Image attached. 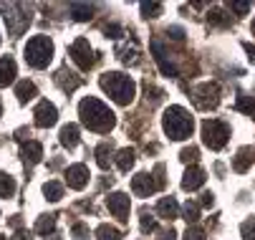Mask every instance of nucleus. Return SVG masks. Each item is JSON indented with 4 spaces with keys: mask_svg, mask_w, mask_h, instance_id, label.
I'll return each instance as SVG.
<instances>
[{
    "mask_svg": "<svg viewBox=\"0 0 255 240\" xmlns=\"http://www.w3.org/2000/svg\"><path fill=\"white\" fill-rule=\"evenodd\" d=\"M228 136H230V129H228V124H223V121L207 119V121L202 124V142H205L210 149H223L225 142H228Z\"/></svg>",
    "mask_w": 255,
    "mask_h": 240,
    "instance_id": "423d86ee",
    "label": "nucleus"
},
{
    "mask_svg": "<svg viewBox=\"0 0 255 240\" xmlns=\"http://www.w3.org/2000/svg\"><path fill=\"white\" fill-rule=\"evenodd\" d=\"M43 192H46V197H48L51 202H58V200L63 197V187H61L58 182H46V185H43Z\"/></svg>",
    "mask_w": 255,
    "mask_h": 240,
    "instance_id": "393cba45",
    "label": "nucleus"
},
{
    "mask_svg": "<svg viewBox=\"0 0 255 240\" xmlns=\"http://www.w3.org/2000/svg\"><path fill=\"white\" fill-rule=\"evenodd\" d=\"M243 233H245V240H255V220L245 223L243 225Z\"/></svg>",
    "mask_w": 255,
    "mask_h": 240,
    "instance_id": "2f4dec72",
    "label": "nucleus"
},
{
    "mask_svg": "<svg viewBox=\"0 0 255 240\" xmlns=\"http://www.w3.org/2000/svg\"><path fill=\"white\" fill-rule=\"evenodd\" d=\"M101 89L112 96L117 104H131V99H134V91H136V86H134V81L129 79V76H124V74H104L101 76Z\"/></svg>",
    "mask_w": 255,
    "mask_h": 240,
    "instance_id": "7ed1b4c3",
    "label": "nucleus"
},
{
    "mask_svg": "<svg viewBox=\"0 0 255 240\" xmlns=\"http://www.w3.org/2000/svg\"><path fill=\"white\" fill-rule=\"evenodd\" d=\"M58 139H61V144H63V147L74 149V147L79 144V126H76V124H66V126H61Z\"/></svg>",
    "mask_w": 255,
    "mask_h": 240,
    "instance_id": "2eb2a0df",
    "label": "nucleus"
},
{
    "mask_svg": "<svg viewBox=\"0 0 255 240\" xmlns=\"http://www.w3.org/2000/svg\"><path fill=\"white\" fill-rule=\"evenodd\" d=\"M96 162H99L101 169H109V162H112V147L101 144V147L96 149Z\"/></svg>",
    "mask_w": 255,
    "mask_h": 240,
    "instance_id": "b1692460",
    "label": "nucleus"
},
{
    "mask_svg": "<svg viewBox=\"0 0 255 240\" xmlns=\"http://www.w3.org/2000/svg\"><path fill=\"white\" fill-rule=\"evenodd\" d=\"M96 238H99V240H122V233H119L117 228H112V225H99Z\"/></svg>",
    "mask_w": 255,
    "mask_h": 240,
    "instance_id": "5701e85b",
    "label": "nucleus"
},
{
    "mask_svg": "<svg viewBox=\"0 0 255 240\" xmlns=\"http://www.w3.org/2000/svg\"><path fill=\"white\" fill-rule=\"evenodd\" d=\"M15 76H18L15 61H13L10 56H3V58H0V89L8 86V84H13V81H15Z\"/></svg>",
    "mask_w": 255,
    "mask_h": 240,
    "instance_id": "ddd939ff",
    "label": "nucleus"
},
{
    "mask_svg": "<svg viewBox=\"0 0 255 240\" xmlns=\"http://www.w3.org/2000/svg\"><path fill=\"white\" fill-rule=\"evenodd\" d=\"M106 205H109V213H112L114 218H119L122 223L129 220V195L114 192V195L106 197Z\"/></svg>",
    "mask_w": 255,
    "mask_h": 240,
    "instance_id": "1a4fd4ad",
    "label": "nucleus"
},
{
    "mask_svg": "<svg viewBox=\"0 0 255 240\" xmlns=\"http://www.w3.org/2000/svg\"><path fill=\"white\" fill-rule=\"evenodd\" d=\"M71 15H74V20H89L94 15V5H89V3H71Z\"/></svg>",
    "mask_w": 255,
    "mask_h": 240,
    "instance_id": "aec40b11",
    "label": "nucleus"
},
{
    "mask_svg": "<svg viewBox=\"0 0 255 240\" xmlns=\"http://www.w3.org/2000/svg\"><path fill=\"white\" fill-rule=\"evenodd\" d=\"M195 157H197V149H195V147L182 149V159H185V162H195Z\"/></svg>",
    "mask_w": 255,
    "mask_h": 240,
    "instance_id": "473e14b6",
    "label": "nucleus"
},
{
    "mask_svg": "<svg viewBox=\"0 0 255 240\" xmlns=\"http://www.w3.org/2000/svg\"><path fill=\"white\" fill-rule=\"evenodd\" d=\"M13 240H28V238H25V235H23V233H18V235H15V238H13Z\"/></svg>",
    "mask_w": 255,
    "mask_h": 240,
    "instance_id": "58836bf2",
    "label": "nucleus"
},
{
    "mask_svg": "<svg viewBox=\"0 0 255 240\" xmlns=\"http://www.w3.org/2000/svg\"><path fill=\"white\" fill-rule=\"evenodd\" d=\"M3 13H5V25H8L10 36H20V33L28 28V23H30V10H25L20 3L3 5Z\"/></svg>",
    "mask_w": 255,
    "mask_h": 240,
    "instance_id": "0eeeda50",
    "label": "nucleus"
},
{
    "mask_svg": "<svg viewBox=\"0 0 255 240\" xmlns=\"http://www.w3.org/2000/svg\"><path fill=\"white\" fill-rule=\"evenodd\" d=\"M238 13H245V10H250V3H230Z\"/></svg>",
    "mask_w": 255,
    "mask_h": 240,
    "instance_id": "f704fd0d",
    "label": "nucleus"
},
{
    "mask_svg": "<svg viewBox=\"0 0 255 240\" xmlns=\"http://www.w3.org/2000/svg\"><path fill=\"white\" fill-rule=\"evenodd\" d=\"M15 195V180L5 172H0V197H13Z\"/></svg>",
    "mask_w": 255,
    "mask_h": 240,
    "instance_id": "412c9836",
    "label": "nucleus"
},
{
    "mask_svg": "<svg viewBox=\"0 0 255 240\" xmlns=\"http://www.w3.org/2000/svg\"><path fill=\"white\" fill-rule=\"evenodd\" d=\"M162 124H164V131L169 134V139H177V142L187 139V136L192 134V129H195V121H192L190 112L182 109V107H169L164 112Z\"/></svg>",
    "mask_w": 255,
    "mask_h": 240,
    "instance_id": "f03ea898",
    "label": "nucleus"
},
{
    "mask_svg": "<svg viewBox=\"0 0 255 240\" xmlns=\"http://www.w3.org/2000/svg\"><path fill=\"white\" fill-rule=\"evenodd\" d=\"M202 205H212V195H205L202 197Z\"/></svg>",
    "mask_w": 255,
    "mask_h": 240,
    "instance_id": "e433bc0d",
    "label": "nucleus"
},
{
    "mask_svg": "<svg viewBox=\"0 0 255 240\" xmlns=\"http://www.w3.org/2000/svg\"><path fill=\"white\" fill-rule=\"evenodd\" d=\"M185 220H187V223H195V220H197V205H195V202H187V205H185Z\"/></svg>",
    "mask_w": 255,
    "mask_h": 240,
    "instance_id": "c756f323",
    "label": "nucleus"
},
{
    "mask_svg": "<svg viewBox=\"0 0 255 240\" xmlns=\"http://www.w3.org/2000/svg\"><path fill=\"white\" fill-rule=\"evenodd\" d=\"M0 114H3V104H0Z\"/></svg>",
    "mask_w": 255,
    "mask_h": 240,
    "instance_id": "ea45409f",
    "label": "nucleus"
},
{
    "mask_svg": "<svg viewBox=\"0 0 255 240\" xmlns=\"http://www.w3.org/2000/svg\"><path fill=\"white\" fill-rule=\"evenodd\" d=\"M202 185H205V172L200 167H190L185 172V180H182V187H185V190H197Z\"/></svg>",
    "mask_w": 255,
    "mask_h": 240,
    "instance_id": "4468645a",
    "label": "nucleus"
},
{
    "mask_svg": "<svg viewBox=\"0 0 255 240\" xmlns=\"http://www.w3.org/2000/svg\"><path fill=\"white\" fill-rule=\"evenodd\" d=\"M131 164H134V149H122L117 154V167L122 169V172H129Z\"/></svg>",
    "mask_w": 255,
    "mask_h": 240,
    "instance_id": "4be33fe9",
    "label": "nucleus"
},
{
    "mask_svg": "<svg viewBox=\"0 0 255 240\" xmlns=\"http://www.w3.org/2000/svg\"><path fill=\"white\" fill-rule=\"evenodd\" d=\"M159 240H174V230H172V228H169V233H164V235H162V238H159Z\"/></svg>",
    "mask_w": 255,
    "mask_h": 240,
    "instance_id": "c9c22d12",
    "label": "nucleus"
},
{
    "mask_svg": "<svg viewBox=\"0 0 255 240\" xmlns=\"http://www.w3.org/2000/svg\"><path fill=\"white\" fill-rule=\"evenodd\" d=\"M71 58L76 61V66L79 68H84V71H89V68L94 66V51H91V46H89V41L86 38H79V41H74L71 43Z\"/></svg>",
    "mask_w": 255,
    "mask_h": 240,
    "instance_id": "6e6552de",
    "label": "nucleus"
},
{
    "mask_svg": "<svg viewBox=\"0 0 255 240\" xmlns=\"http://www.w3.org/2000/svg\"><path fill=\"white\" fill-rule=\"evenodd\" d=\"M35 94V84L33 81H18V86H15V96H18V101L20 104H25V101H30Z\"/></svg>",
    "mask_w": 255,
    "mask_h": 240,
    "instance_id": "a211bd4d",
    "label": "nucleus"
},
{
    "mask_svg": "<svg viewBox=\"0 0 255 240\" xmlns=\"http://www.w3.org/2000/svg\"><path fill=\"white\" fill-rule=\"evenodd\" d=\"M74 235H76V240H86V235H89V233H86V228H84V225H76V228H74Z\"/></svg>",
    "mask_w": 255,
    "mask_h": 240,
    "instance_id": "72a5a7b5",
    "label": "nucleus"
},
{
    "mask_svg": "<svg viewBox=\"0 0 255 240\" xmlns=\"http://www.w3.org/2000/svg\"><path fill=\"white\" fill-rule=\"evenodd\" d=\"M33 117H35V126H41V129H48L58 121V112H56V107L51 104V101H41V104L35 107Z\"/></svg>",
    "mask_w": 255,
    "mask_h": 240,
    "instance_id": "9d476101",
    "label": "nucleus"
},
{
    "mask_svg": "<svg viewBox=\"0 0 255 240\" xmlns=\"http://www.w3.org/2000/svg\"><path fill=\"white\" fill-rule=\"evenodd\" d=\"M157 213H159V218H164V220H172V218H177V202H174L172 197H164V200H159V205H157Z\"/></svg>",
    "mask_w": 255,
    "mask_h": 240,
    "instance_id": "6ab92c4d",
    "label": "nucleus"
},
{
    "mask_svg": "<svg viewBox=\"0 0 255 240\" xmlns=\"http://www.w3.org/2000/svg\"><path fill=\"white\" fill-rule=\"evenodd\" d=\"M154 228H157V220H154L149 213H141V230H144V233H152Z\"/></svg>",
    "mask_w": 255,
    "mask_h": 240,
    "instance_id": "c85d7f7f",
    "label": "nucleus"
},
{
    "mask_svg": "<svg viewBox=\"0 0 255 240\" xmlns=\"http://www.w3.org/2000/svg\"><path fill=\"white\" fill-rule=\"evenodd\" d=\"M253 159H255V154H253V149H250V147L240 149V152H238V157H235V162H233L235 172H245V169L253 164Z\"/></svg>",
    "mask_w": 255,
    "mask_h": 240,
    "instance_id": "f3484780",
    "label": "nucleus"
},
{
    "mask_svg": "<svg viewBox=\"0 0 255 240\" xmlns=\"http://www.w3.org/2000/svg\"><path fill=\"white\" fill-rule=\"evenodd\" d=\"M66 182L71 190H84L86 182H89V169L86 164H71L66 169Z\"/></svg>",
    "mask_w": 255,
    "mask_h": 240,
    "instance_id": "9b49d317",
    "label": "nucleus"
},
{
    "mask_svg": "<svg viewBox=\"0 0 255 240\" xmlns=\"http://www.w3.org/2000/svg\"><path fill=\"white\" fill-rule=\"evenodd\" d=\"M53 225H56V218H53V215H43L38 223H35V233L46 235V233H51V230H53Z\"/></svg>",
    "mask_w": 255,
    "mask_h": 240,
    "instance_id": "a878e982",
    "label": "nucleus"
},
{
    "mask_svg": "<svg viewBox=\"0 0 255 240\" xmlns=\"http://www.w3.org/2000/svg\"><path fill=\"white\" fill-rule=\"evenodd\" d=\"M238 109L245 112V114H250V117H255V99H250V96H240Z\"/></svg>",
    "mask_w": 255,
    "mask_h": 240,
    "instance_id": "bb28decb",
    "label": "nucleus"
},
{
    "mask_svg": "<svg viewBox=\"0 0 255 240\" xmlns=\"http://www.w3.org/2000/svg\"><path fill=\"white\" fill-rule=\"evenodd\" d=\"M41 157H43V147H41L38 142H28V144H23V159H25L28 164H38Z\"/></svg>",
    "mask_w": 255,
    "mask_h": 240,
    "instance_id": "dca6fc26",
    "label": "nucleus"
},
{
    "mask_svg": "<svg viewBox=\"0 0 255 240\" xmlns=\"http://www.w3.org/2000/svg\"><path fill=\"white\" fill-rule=\"evenodd\" d=\"M152 53H154V61L159 63V68H162L164 76H177V68H174V63L167 58V53H164V48H162L159 41H152Z\"/></svg>",
    "mask_w": 255,
    "mask_h": 240,
    "instance_id": "f8f14e48",
    "label": "nucleus"
},
{
    "mask_svg": "<svg viewBox=\"0 0 255 240\" xmlns=\"http://www.w3.org/2000/svg\"><path fill=\"white\" fill-rule=\"evenodd\" d=\"M245 48H248V53H250V58L255 61V46H245Z\"/></svg>",
    "mask_w": 255,
    "mask_h": 240,
    "instance_id": "4c0bfd02",
    "label": "nucleus"
},
{
    "mask_svg": "<svg viewBox=\"0 0 255 240\" xmlns=\"http://www.w3.org/2000/svg\"><path fill=\"white\" fill-rule=\"evenodd\" d=\"M164 167L159 164L157 169H154V175H147V172H141V175H136L134 180H131V190H134V195H139V197H149L152 192H157L159 187H164Z\"/></svg>",
    "mask_w": 255,
    "mask_h": 240,
    "instance_id": "39448f33",
    "label": "nucleus"
},
{
    "mask_svg": "<svg viewBox=\"0 0 255 240\" xmlns=\"http://www.w3.org/2000/svg\"><path fill=\"white\" fill-rule=\"evenodd\" d=\"M25 63L33 68H46L53 58V41L48 36H33L23 48Z\"/></svg>",
    "mask_w": 255,
    "mask_h": 240,
    "instance_id": "20e7f679",
    "label": "nucleus"
},
{
    "mask_svg": "<svg viewBox=\"0 0 255 240\" xmlns=\"http://www.w3.org/2000/svg\"><path fill=\"white\" fill-rule=\"evenodd\" d=\"M79 117H81V121H84V126H89L91 131H109L114 126V112L109 109L104 101H99V99H94V96H89V99H84L81 104H79Z\"/></svg>",
    "mask_w": 255,
    "mask_h": 240,
    "instance_id": "f257e3e1",
    "label": "nucleus"
},
{
    "mask_svg": "<svg viewBox=\"0 0 255 240\" xmlns=\"http://www.w3.org/2000/svg\"><path fill=\"white\" fill-rule=\"evenodd\" d=\"M185 240H205V230L202 228H190L185 233Z\"/></svg>",
    "mask_w": 255,
    "mask_h": 240,
    "instance_id": "7c9ffc66",
    "label": "nucleus"
},
{
    "mask_svg": "<svg viewBox=\"0 0 255 240\" xmlns=\"http://www.w3.org/2000/svg\"><path fill=\"white\" fill-rule=\"evenodd\" d=\"M162 10L159 3H141V13L147 15V18H157V13Z\"/></svg>",
    "mask_w": 255,
    "mask_h": 240,
    "instance_id": "cd10ccee",
    "label": "nucleus"
}]
</instances>
